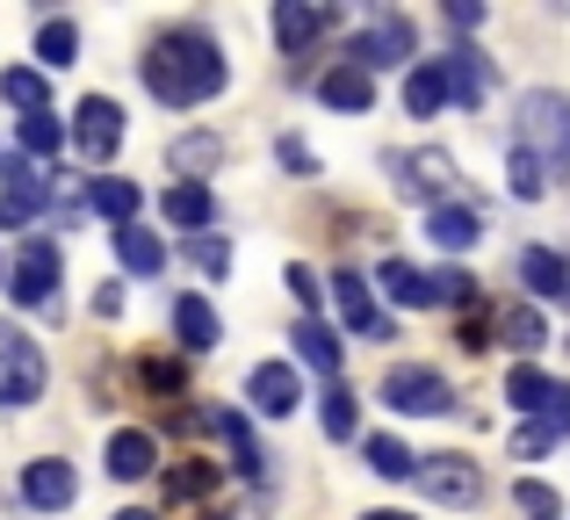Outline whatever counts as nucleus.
<instances>
[{
  "label": "nucleus",
  "mask_w": 570,
  "mask_h": 520,
  "mask_svg": "<svg viewBox=\"0 0 570 520\" xmlns=\"http://www.w3.org/2000/svg\"><path fill=\"white\" fill-rule=\"evenodd\" d=\"M224 51L203 37V29H167V37L145 51V87H153L167 109H195V101L224 95Z\"/></svg>",
  "instance_id": "f257e3e1"
},
{
  "label": "nucleus",
  "mask_w": 570,
  "mask_h": 520,
  "mask_svg": "<svg viewBox=\"0 0 570 520\" xmlns=\"http://www.w3.org/2000/svg\"><path fill=\"white\" fill-rule=\"evenodd\" d=\"M383 405L390 412H412V420H441V412H455V391H448V376H433V369H383Z\"/></svg>",
  "instance_id": "f03ea898"
},
{
  "label": "nucleus",
  "mask_w": 570,
  "mask_h": 520,
  "mask_svg": "<svg viewBox=\"0 0 570 520\" xmlns=\"http://www.w3.org/2000/svg\"><path fill=\"white\" fill-rule=\"evenodd\" d=\"M520 145L528 153H542L549 167L570 153V101L549 95V87H534V95H520Z\"/></svg>",
  "instance_id": "7ed1b4c3"
},
{
  "label": "nucleus",
  "mask_w": 570,
  "mask_h": 520,
  "mask_svg": "<svg viewBox=\"0 0 570 520\" xmlns=\"http://www.w3.org/2000/svg\"><path fill=\"white\" fill-rule=\"evenodd\" d=\"M412 484L426 499H441V507H476V499H484V470H476L470 455H419Z\"/></svg>",
  "instance_id": "20e7f679"
},
{
  "label": "nucleus",
  "mask_w": 570,
  "mask_h": 520,
  "mask_svg": "<svg viewBox=\"0 0 570 520\" xmlns=\"http://www.w3.org/2000/svg\"><path fill=\"white\" fill-rule=\"evenodd\" d=\"M43 398V354L29 333L0 325V405H37Z\"/></svg>",
  "instance_id": "39448f33"
},
{
  "label": "nucleus",
  "mask_w": 570,
  "mask_h": 520,
  "mask_svg": "<svg viewBox=\"0 0 570 520\" xmlns=\"http://www.w3.org/2000/svg\"><path fill=\"white\" fill-rule=\"evenodd\" d=\"M72 145H80V159H116V145H124V109H116L109 95H87L80 109H72Z\"/></svg>",
  "instance_id": "423d86ee"
},
{
  "label": "nucleus",
  "mask_w": 570,
  "mask_h": 520,
  "mask_svg": "<svg viewBox=\"0 0 570 520\" xmlns=\"http://www.w3.org/2000/svg\"><path fill=\"white\" fill-rule=\"evenodd\" d=\"M51 290H58V246L51 239H29L22 261H14V275H8V296H14V304H29V311H43V304H51Z\"/></svg>",
  "instance_id": "0eeeda50"
},
{
  "label": "nucleus",
  "mask_w": 570,
  "mask_h": 520,
  "mask_svg": "<svg viewBox=\"0 0 570 520\" xmlns=\"http://www.w3.org/2000/svg\"><path fill=\"white\" fill-rule=\"evenodd\" d=\"M397 188H404L412 203H433V210H441L448 188H455V159H448L441 145H426V153H412V159L397 167Z\"/></svg>",
  "instance_id": "6e6552de"
},
{
  "label": "nucleus",
  "mask_w": 570,
  "mask_h": 520,
  "mask_svg": "<svg viewBox=\"0 0 570 520\" xmlns=\"http://www.w3.org/2000/svg\"><path fill=\"white\" fill-rule=\"evenodd\" d=\"M43 188H51V181H43V167L14 153V159H8V188H0V225H8V232L29 225V217L43 210Z\"/></svg>",
  "instance_id": "1a4fd4ad"
},
{
  "label": "nucleus",
  "mask_w": 570,
  "mask_h": 520,
  "mask_svg": "<svg viewBox=\"0 0 570 520\" xmlns=\"http://www.w3.org/2000/svg\"><path fill=\"white\" fill-rule=\"evenodd\" d=\"M246 398L267 412V420H282V412L304 405V383H296L289 362H261V369H253V383H246Z\"/></svg>",
  "instance_id": "9d476101"
},
{
  "label": "nucleus",
  "mask_w": 570,
  "mask_h": 520,
  "mask_svg": "<svg viewBox=\"0 0 570 520\" xmlns=\"http://www.w3.org/2000/svg\"><path fill=\"white\" fill-rule=\"evenodd\" d=\"M72 492H80V478H72V463H29L22 470V499L43 513H66Z\"/></svg>",
  "instance_id": "9b49d317"
},
{
  "label": "nucleus",
  "mask_w": 570,
  "mask_h": 520,
  "mask_svg": "<svg viewBox=\"0 0 570 520\" xmlns=\"http://www.w3.org/2000/svg\"><path fill=\"white\" fill-rule=\"evenodd\" d=\"M426 239L448 246V254H462V246L484 239V210H476V203H441V210L426 217Z\"/></svg>",
  "instance_id": "f8f14e48"
},
{
  "label": "nucleus",
  "mask_w": 570,
  "mask_h": 520,
  "mask_svg": "<svg viewBox=\"0 0 570 520\" xmlns=\"http://www.w3.org/2000/svg\"><path fill=\"white\" fill-rule=\"evenodd\" d=\"M333 296H340V318H347L354 333H368V340H383V333H390L383 311H376V296H368V282L354 275V267H340V275H333Z\"/></svg>",
  "instance_id": "ddd939ff"
},
{
  "label": "nucleus",
  "mask_w": 570,
  "mask_h": 520,
  "mask_svg": "<svg viewBox=\"0 0 570 520\" xmlns=\"http://www.w3.org/2000/svg\"><path fill=\"white\" fill-rule=\"evenodd\" d=\"M354 58H362V72L368 66H404V58H412V22H397V14L376 22L368 37H354Z\"/></svg>",
  "instance_id": "4468645a"
},
{
  "label": "nucleus",
  "mask_w": 570,
  "mask_h": 520,
  "mask_svg": "<svg viewBox=\"0 0 570 520\" xmlns=\"http://www.w3.org/2000/svg\"><path fill=\"white\" fill-rule=\"evenodd\" d=\"M153 463H159V449L145 426H116L109 434V478H153Z\"/></svg>",
  "instance_id": "2eb2a0df"
},
{
  "label": "nucleus",
  "mask_w": 570,
  "mask_h": 520,
  "mask_svg": "<svg viewBox=\"0 0 570 520\" xmlns=\"http://www.w3.org/2000/svg\"><path fill=\"white\" fill-rule=\"evenodd\" d=\"M318 101H325V109H340V116H362L368 101H376V87H368L362 66H333V72L318 80Z\"/></svg>",
  "instance_id": "dca6fc26"
},
{
  "label": "nucleus",
  "mask_w": 570,
  "mask_h": 520,
  "mask_svg": "<svg viewBox=\"0 0 570 520\" xmlns=\"http://www.w3.org/2000/svg\"><path fill=\"white\" fill-rule=\"evenodd\" d=\"M520 282H528L534 296H557V304H570V261L549 254V246H528V254H520Z\"/></svg>",
  "instance_id": "f3484780"
},
{
  "label": "nucleus",
  "mask_w": 570,
  "mask_h": 520,
  "mask_svg": "<svg viewBox=\"0 0 570 520\" xmlns=\"http://www.w3.org/2000/svg\"><path fill=\"white\" fill-rule=\"evenodd\" d=\"M174 333H181L188 354H209V347H217V311H209L195 290H181V296H174Z\"/></svg>",
  "instance_id": "a211bd4d"
},
{
  "label": "nucleus",
  "mask_w": 570,
  "mask_h": 520,
  "mask_svg": "<svg viewBox=\"0 0 570 520\" xmlns=\"http://www.w3.org/2000/svg\"><path fill=\"white\" fill-rule=\"evenodd\" d=\"M376 282H383L390 296H397L404 311H426V304H441V296H433V275H426V267H412V261H383V267H376Z\"/></svg>",
  "instance_id": "6ab92c4d"
},
{
  "label": "nucleus",
  "mask_w": 570,
  "mask_h": 520,
  "mask_svg": "<svg viewBox=\"0 0 570 520\" xmlns=\"http://www.w3.org/2000/svg\"><path fill=\"white\" fill-rule=\"evenodd\" d=\"M557 391H563V383H557V376H542V369H534V362H520L513 376H505V398H513L520 412H534V420H542V412L557 405Z\"/></svg>",
  "instance_id": "aec40b11"
},
{
  "label": "nucleus",
  "mask_w": 570,
  "mask_h": 520,
  "mask_svg": "<svg viewBox=\"0 0 570 520\" xmlns=\"http://www.w3.org/2000/svg\"><path fill=\"white\" fill-rule=\"evenodd\" d=\"M441 101H448V72H441V58H426V66L404 72V116H433Z\"/></svg>",
  "instance_id": "412c9836"
},
{
  "label": "nucleus",
  "mask_w": 570,
  "mask_h": 520,
  "mask_svg": "<svg viewBox=\"0 0 570 520\" xmlns=\"http://www.w3.org/2000/svg\"><path fill=\"white\" fill-rule=\"evenodd\" d=\"M167 159H174V174H181V181L203 188V174L224 159V138H209V130H195V138H174V153H167Z\"/></svg>",
  "instance_id": "4be33fe9"
},
{
  "label": "nucleus",
  "mask_w": 570,
  "mask_h": 520,
  "mask_svg": "<svg viewBox=\"0 0 570 520\" xmlns=\"http://www.w3.org/2000/svg\"><path fill=\"white\" fill-rule=\"evenodd\" d=\"M325 22H333L325 8H304V0H282V8H275V37H282V51H304V43L318 37Z\"/></svg>",
  "instance_id": "5701e85b"
},
{
  "label": "nucleus",
  "mask_w": 570,
  "mask_h": 520,
  "mask_svg": "<svg viewBox=\"0 0 570 520\" xmlns=\"http://www.w3.org/2000/svg\"><path fill=\"white\" fill-rule=\"evenodd\" d=\"M0 95H8L22 116H51V87H43L37 66H8V72H0Z\"/></svg>",
  "instance_id": "b1692460"
},
{
  "label": "nucleus",
  "mask_w": 570,
  "mask_h": 520,
  "mask_svg": "<svg viewBox=\"0 0 570 520\" xmlns=\"http://www.w3.org/2000/svg\"><path fill=\"white\" fill-rule=\"evenodd\" d=\"M209 217H217L209 188H195V181H174V188H167V225H181V232H203Z\"/></svg>",
  "instance_id": "393cba45"
},
{
  "label": "nucleus",
  "mask_w": 570,
  "mask_h": 520,
  "mask_svg": "<svg viewBox=\"0 0 570 520\" xmlns=\"http://www.w3.org/2000/svg\"><path fill=\"white\" fill-rule=\"evenodd\" d=\"M116 261L130 267V275H159V267H167V246L153 239V232H138V225H124L116 232Z\"/></svg>",
  "instance_id": "a878e982"
},
{
  "label": "nucleus",
  "mask_w": 570,
  "mask_h": 520,
  "mask_svg": "<svg viewBox=\"0 0 570 520\" xmlns=\"http://www.w3.org/2000/svg\"><path fill=\"white\" fill-rule=\"evenodd\" d=\"M499 340H505V347H520V354H534V347L549 340L542 311H534V304H505V311H499Z\"/></svg>",
  "instance_id": "bb28decb"
},
{
  "label": "nucleus",
  "mask_w": 570,
  "mask_h": 520,
  "mask_svg": "<svg viewBox=\"0 0 570 520\" xmlns=\"http://www.w3.org/2000/svg\"><path fill=\"white\" fill-rule=\"evenodd\" d=\"M441 72H448V95H455V101H470V109L484 101V58H476V51H448Z\"/></svg>",
  "instance_id": "cd10ccee"
},
{
  "label": "nucleus",
  "mask_w": 570,
  "mask_h": 520,
  "mask_svg": "<svg viewBox=\"0 0 570 520\" xmlns=\"http://www.w3.org/2000/svg\"><path fill=\"white\" fill-rule=\"evenodd\" d=\"M296 354H304V369H318V376H340V340L325 333L318 318L296 325Z\"/></svg>",
  "instance_id": "c85d7f7f"
},
{
  "label": "nucleus",
  "mask_w": 570,
  "mask_h": 520,
  "mask_svg": "<svg viewBox=\"0 0 570 520\" xmlns=\"http://www.w3.org/2000/svg\"><path fill=\"white\" fill-rule=\"evenodd\" d=\"M203 426H217L224 441H232V455H238V470H246V478H261V449H253V434H246V420H238V412H203Z\"/></svg>",
  "instance_id": "c756f323"
},
{
  "label": "nucleus",
  "mask_w": 570,
  "mask_h": 520,
  "mask_svg": "<svg viewBox=\"0 0 570 520\" xmlns=\"http://www.w3.org/2000/svg\"><path fill=\"white\" fill-rule=\"evenodd\" d=\"M505 174H513V196L520 203H542L549 196V159L528 153V145H513V167H505Z\"/></svg>",
  "instance_id": "7c9ffc66"
},
{
  "label": "nucleus",
  "mask_w": 570,
  "mask_h": 520,
  "mask_svg": "<svg viewBox=\"0 0 570 520\" xmlns=\"http://www.w3.org/2000/svg\"><path fill=\"white\" fill-rule=\"evenodd\" d=\"M138 203H145V196H138V181H109V174L95 181V210H101V217H116V232L138 217Z\"/></svg>",
  "instance_id": "2f4dec72"
},
{
  "label": "nucleus",
  "mask_w": 570,
  "mask_h": 520,
  "mask_svg": "<svg viewBox=\"0 0 570 520\" xmlns=\"http://www.w3.org/2000/svg\"><path fill=\"white\" fill-rule=\"evenodd\" d=\"M368 470H376V478H390V484H404L419 470V455L404 449V441H390V434H376L368 441Z\"/></svg>",
  "instance_id": "473e14b6"
},
{
  "label": "nucleus",
  "mask_w": 570,
  "mask_h": 520,
  "mask_svg": "<svg viewBox=\"0 0 570 520\" xmlns=\"http://www.w3.org/2000/svg\"><path fill=\"white\" fill-rule=\"evenodd\" d=\"M66 145V124L58 116H22V159H51Z\"/></svg>",
  "instance_id": "72a5a7b5"
},
{
  "label": "nucleus",
  "mask_w": 570,
  "mask_h": 520,
  "mask_svg": "<svg viewBox=\"0 0 570 520\" xmlns=\"http://www.w3.org/2000/svg\"><path fill=\"white\" fill-rule=\"evenodd\" d=\"M72 51H80V29L72 22H43L37 29V58L43 66H72Z\"/></svg>",
  "instance_id": "f704fd0d"
},
{
  "label": "nucleus",
  "mask_w": 570,
  "mask_h": 520,
  "mask_svg": "<svg viewBox=\"0 0 570 520\" xmlns=\"http://www.w3.org/2000/svg\"><path fill=\"white\" fill-rule=\"evenodd\" d=\"M513 507L528 513V520H557V507H563V499L549 492L542 478H520V484H513Z\"/></svg>",
  "instance_id": "c9c22d12"
},
{
  "label": "nucleus",
  "mask_w": 570,
  "mask_h": 520,
  "mask_svg": "<svg viewBox=\"0 0 570 520\" xmlns=\"http://www.w3.org/2000/svg\"><path fill=\"white\" fill-rule=\"evenodd\" d=\"M209 484H217V470H209V463H181V470H167V499H203Z\"/></svg>",
  "instance_id": "e433bc0d"
},
{
  "label": "nucleus",
  "mask_w": 570,
  "mask_h": 520,
  "mask_svg": "<svg viewBox=\"0 0 570 520\" xmlns=\"http://www.w3.org/2000/svg\"><path fill=\"white\" fill-rule=\"evenodd\" d=\"M325 434H333V441L354 434V391H340V383L325 391Z\"/></svg>",
  "instance_id": "4c0bfd02"
},
{
  "label": "nucleus",
  "mask_w": 570,
  "mask_h": 520,
  "mask_svg": "<svg viewBox=\"0 0 570 520\" xmlns=\"http://www.w3.org/2000/svg\"><path fill=\"white\" fill-rule=\"evenodd\" d=\"M549 441H563V434H557L549 420H528V426L513 434V455H520V463H534V455H549Z\"/></svg>",
  "instance_id": "58836bf2"
},
{
  "label": "nucleus",
  "mask_w": 570,
  "mask_h": 520,
  "mask_svg": "<svg viewBox=\"0 0 570 520\" xmlns=\"http://www.w3.org/2000/svg\"><path fill=\"white\" fill-rule=\"evenodd\" d=\"M433 296H441V304H476V282L462 275V267H441V275H433Z\"/></svg>",
  "instance_id": "ea45409f"
},
{
  "label": "nucleus",
  "mask_w": 570,
  "mask_h": 520,
  "mask_svg": "<svg viewBox=\"0 0 570 520\" xmlns=\"http://www.w3.org/2000/svg\"><path fill=\"white\" fill-rule=\"evenodd\" d=\"M145 391H159V398H181V362H145Z\"/></svg>",
  "instance_id": "a19ab883"
},
{
  "label": "nucleus",
  "mask_w": 570,
  "mask_h": 520,
  "mask_svg": "<svg viewBox=\"0 0 570 520\" xmlns=\"http://www.w3.org/2000/svg\"><path fill=\"white\" fill-rule=\"evenodd\" d=\"M282 167H289L296 181H311V174H318V153H311V145H296V138H282Z\"/></svg>",
  "instance_id": "79ce46f5"
},
{
  "label": "nucleus",
  "mask_w": 570,
  "mask_h": 520,
  "mask_svg": "<svg viewBox=\"0 0 570 520\" xmlns=\"http://www.w3.org/2000/svg\"><path fill=\"white\" fill-rule=\"evenodd\" d=\"M224 261H232V246H224V239H209V232H203V239H195V267L224 275Z\"/></svg>",
  "instance_id": "37998d69"
},
{
  "label": "nucleus",
  "mask_w": 570,
  "mask_h": 520,
  "mask_svg": "<svg viewBox=\"0 0 570 520\" xmlns=\"http://www.w3.org/2000/svg\"><path fill=\"white\" fill-rule=\"evenodd\" d=\"M448 22H455V29H476V22H484V0H448Z\"/></svg>",
  "instance_id": "c03bdc74"
},
{
  "label": "nucleus",
  "mask_w": 570,
  "mask_h": 520,
  "mask_svg": "<svg viewBox=\"0 0 570 520\" xmlns=\"http://www.w3.org/2000/svg\"><path fill=\"white\" fill-rule=\"evenodd\" d=\"M289 290H296V304H318V275H311V267H289Z\"/></svg>",
  "instance_id": "a18cd8bd"
},
{
  "label": "nucleus",
  "mask_w": 570,
  "mask_h": 520,
  "mask_svg": "<svg viewBox=\"0 0 570 520\" xmlns=\"http://www.w3.org/2000/svg\"><path fill=\"white\" fill-rule=\"evenodd\" d=\"M95 311H101V318H116V311H124V290H116V282H101V290H95Z\"/></svg>",
  "instance_id": "49530a36"
},
{
  "label": "nucleus",
  "mask_w": 570,
  "mask_h": 520,
  "mask_svg": "<svg viewBox=\"0 0 570 520\" xmlns=\"http://www.w3.org/2000/svg\"><path fill=\"white\" fill-rule=\"evenodd\" d=\"M116 520H159V513H116Z\"/></svg>",
  "instance_id": "de8ad7c7"
},
{
  "label": "nucleus",
  "mask_w": 570,
  "mask_h": 520,
  "mask_svg": "<svg viewBox=\"0 0 570 520\" xmlns=\"http://www.w3.org/2000/svg\"><path fill=\"white\" fill-rule=\"evenodd\" d=\"M368 520H412V513H368Z\"/></svg>",
  "instance_id": "09e8293b"
},
{
  "label": "nucleus",
  "mask_w": 570,
  "mask_h": 520,
  "mask_svg": "<svg viewBox=\"0 0 570 520\" xmlns=\"http://www.w3.org/2000/svg\"><path fill=\"white\" fill-rule=\"evenodd\" d=\"M209 520H224V513H209Z\"/></svg>",
  "instance_id": "8fccbe9b"
}]
</instances>
